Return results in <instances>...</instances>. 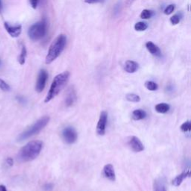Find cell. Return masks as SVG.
Instances as JSON below:
<instances>
[{"mask_svg":"<svg viewBox=\"0 0 191 191\" xmlns=\"http://www.w3.org/2000/svg\"><path fill=\"white\" fill-rule=\"evenodd\" d=\"M103 174L104 176L111 181H116V174H115V170L114 166L111 164H108L104 167L103 168Z\"/></svg>","mask_w":191,"mask_h":191,"instance_id":"11","label":"cell"},{"mask_svg":"<svg viewBox=\"0 0 191 191\" xmlns=\"http://www.w3.org/2000/svg\"><path fill=\"white\" fill-rule=\"evenodd\" d=\"M26 56H27V50L26 49V46L23 45L22 46V50L21 52H20V55L19 57H18V61H19L20 65H23L26 62Z\"/></svg>","mask_w":191,"mask_h":191,"instance_id":"19","label":"cell"},{"mask_svg":"<svg viewBox=\"0 0 191 191\" xmlns=\"http://www.w3.org/2000/svg\"><path fill=\"white\" fill-rule=\"evenodd\" d=\"M5 163H6V164H8V166L11 167V166H13V164H14V160L12 159L11 158H8L7 159H6Z\"/></svg>","mask_w":191,"mask_h":191,"instance_id":"30","label":"cell"},{"mask_svg":"<svg viewBox=\"0 0 191 191\" xmlns=\"http://www.w3.org/2000/svg\"><path fill=\"white\" fill-rule=\"evenodd\" d=\"M76 94L75 91H74L73 88H70L68 91L67 95L66 96V99H65V104L67 107H70L73 105L76 101Z\"/></svg>","mask_w":191,"mask_h":191,"instance_id":"14","label":"cell"},{"mask_svg":"<svg viewBox=\"0 0 191 191\" xmlns=\"http://www.w3.org/2000/svg\"><path fill=\"white\" fill-rule=\"evenodd\" d=\"M47 32V23L46 20H43L32 25L29 29L28 35L29 38L33 41H38L43 38Z\"/></svg>","mask_w":191,"mask_h":191,"instance_id":"5","label":"cell"},{"mask_svg":"<svg viewBox=\"0 0 191 191\" xmlns=\"http://www.w3.org/2000/svg\"><path fill=\"white\" fill-rule=\"evenodd\" d=\"M1 7H2V2H1V0H0V9H1Z\"/></svg>","mask_w":191,"mask_h":191,"instance_id":"34","label":"cell"},{"mask_svg":"<svg viewBox=\"0 0 191 191\" xmlns=\"http://www.w3.org/2000/svg\"><path fill=\"white\" fill-rule=\"evenodd\" d=\"M4 26L8 33L12 37V38H18L22 32V26L20 25L17 26H11L7 22L4 23Z\"/></svg>","mask_w":191,"mask_h":191,"instance_id":"10","label":"cell"},{"mask_svg":"<svg viewBox=\"0 0 191 191\" xmlns=\"http://www.w3.org/2000/svg\"><path fill=\"white\" fill-rule=\"evenodd\" d=\"M128 145L134 152H140L144 150V146L140 140L135 136L130 137L128 140Z\"/></svg>","mask_w":191,"mask_h":191,"instance_id":"9","label":"cell"},{"mask_svg":"<svg viewBox=\"0 0 191 191\" xmlns=\"http://www.w3.org/2000/svg\"><path fill=\"white\" fill-rule=\"evenodd\" d=\"M69 76H70V73L68 71H65V72L58 74L54 78L49 92L45 98V103L50 102L60 94V91L64 88V87L67 84Z\"/></svg>","mask_w":191,"mask_h":191,"instance_id":"2","label":"cell"},{"mask_svg":"<svg viewBox=\"0 0 191 191\" xmlns=\"http://www.w3.org/2000/svg\"><path fill=\"white\" fill-rule=\"evenodd\" d=\"M84 1L88 4H95V3L103 2L104 0H84Z\"/></svg>","mask_w":191,"mask_h":191,"instance_id":"28","label":"cell"},{"mask_svg":"<svg viewBox=\"0 0 191 191\" xmlns=\"http://www.w3.org/2000/svg\"><path fill=\"white\" fill-rule=\"evenodd\" d=\"M154 13L152 11L149 10V9H145L140 14V18L143 20H148L150 19L153 16Z\"/></svg>","mask_w":191,"mask_h":191,"instance_id":"22","label":"cell"},{"mask_svg":"<svg viewBox=\"0 0 191 191\" xmlns=\"http://www.w3.org/2000/svg\"><path fill=\"white\" fill-rule=\"evenodd\" d=\"M66 44V36L63 34H60L51 43L48 50V53L46 56V64H50L51 63L60 56V54L64 49Z\"/></svg>","mask_w":191,"mask_h":191,"instance_id":"3","label":"cell"},{"mask_svg":"<svg viewBox=\"0 0 191 191\" xmlns=\"http://www.w3.org/2000/svg\"><path fill=\"white\" fill-rule=\"evenodd\" d=\"M155 109L156 112L159 113V114H166L170 111V106L169 104L162 102V103H159L155 105Z\"/></svg>","mask_w":191,"mask_h":191,"instance_id":"18","label":"cell"},{"mask_svg":"<svg viewBox=\"0 0 191 191\" xmlns=\"http://www.w3.org/2000/svg\"><path fill=\"white\" fill-rule=\"evenodd\" d=\"M0 64H1V61H0Z\"/></svg>","mask_w":191,"mask_h":191,"instance_id":"35","label":"cell"},{"mask_svg":"<svg viewBox=\"0 0 191 191\" xmlns=\"http://www.w3.org/2000/svg\"><path fill=\"white\" fill-rule=\"evenodd\" d=\"M181 131L183 132H190L191 130V124H190V121L187 120L186 122H184L182 125L180 127Z\"/></svg>","mask_w":191,"mask_h":191,"instance_id":"24","label":"cell"},{"mask_svg":"<svg viewBox=\"0 0 191 191\" xmlns=\"http://www.w3.org/2000/svg\"><path fill=\"white\" fill-rule=\"evenodd\" d=\"M29 2H30V4L31 5H32V7L34 9H36L37 7H38L39 0H29Z\"/></svg>","mask_w":191,"mask_h":191,"instance_id":"29","label":"cell"},{"mask_svg":"<svg viewBox=\"0 0 191 191\" xmlns=\"http://www.w3.org/2000/svg\"><path fill=\"white\" fill-rule=\"evenodd\" d=\"M153 191H167L166 190L165 181L163 178H158L154 181Z\"/></svg>","mask_w":191,"mask_h":191,"instance_id":"16","label":"cell"},{"mask_svg":"<svg viewBox=\"0 0 191 191\" xmlns=\"http://www.w3.org/2000/svg\"><path fill=\"white\" fill-rule=\"evenodd\" d=\"M134 1V0H127V1H126V5H131V3H132Z\"/></svg>","mask_w":191,"mask_h":191,"instance_id":"33","label":"cell"},{"mask_svg":"<svg viewBox=\"0 0 191 191\" xmlns=\"http://www.w3.org/2000/svg\"><path fill=\"white\" fill-rule=\"evenodd\" d=\"M125 99L128 100V102H139L140 101V96L134 94H128L125 96Z\"/></svg>","mask_w":191,"mask_h":191,"instance_id":"23","label":"cell"},{"mask_svg":"<svg viewBox=\"0 0 191 191\" xmlns=\"http://www.w3.org/2000/svg\"><path fill=\"white\" fill-rule=\"evenodd\" d=\"M0 89H1L2 91H5V92H8V91H10L11 88L5 81H3L2 79H0Z\"/></svg>","mask_w":191,"mask_h":191,"instance_id":"25","label":"cell"},{"mask_svg":"<svg viewBox=\"0 0 191 191\" xmlns=\"http://www.w3.org/2000/svg\"><path fill=\"white\" fill-rule=\"evenodd\" d=\"M148 28V25L144 22H138L134 25V29L137 32H143L146 30Z\"/></svg>","mask_w":191,"mask_h":191,"instance_id":"21","label":"cell"},{"mask_svg":"<svg viewBox=\"0 0 191 191\" xmlns=\"http://www.w3.org/2000/svg\"><path fill=\"white\" fill-rule=\"evenodd\" d=\"M107 122H108V113L103 111L100 113L97 126H96V132L100 136H103L105 134Z\"/></svg>","mask_w":191,"mask_h":191,"instance_id":"7","label":"cell"},{"mask_svg":"<svg viewBox=\"0 0 191 191\" xmlns=\"http://www.w3.org/2000/svg\"><path fill=\"white\" fill-rule=\"evenodd\" d=\"M62 137L66 143L72 144L76 142L78 139L77 131L72 127H66L62 131Z\"/></svg>","mask_w":191,"mask_h":191,"instance_id":"6","label":"cell"},{"mask_svg":"<svg viewBox=\"0 0 191 191\" xmlns=\"http://www.w3.org/2000/svg\"><path fill=\"white\" fill-rule=\"evenodd\" d=\"M43 143L40 140H32L25 145L20 150L17 160L20 162H29L38 157L43 149Z\"/></svg>","mask_w":191,"mask_h":191,"instance_id":"1","label":"cell"},{"mask_svg":"<svg viewBox=\"0 0 191 191\" xmlns=\"http://www.w3.org/2000/svg\"><path fill=\"white\" fill-rule=\"evenodd\" d=\"M139 68V64L134 60H127L124 65V69L128 73H134Z\"/></svg>","mask_w":191,"mask_h":191,"instance_id":"13","label":"cell"},{"mask_svg":"<svg viewBox=\"0 0 191 191\" xmlns=\"http://www.w3.org/2000/svg\"><path fill=\"white\" fill-rule=\"evenodd\" d=\"M0 191H7V189H6L5 186L1 184V185H0Z\"/></svg>","mask_w":191,"mask_h":191,"instance_id":"32","label":"cell"},{"mask_svg":"<svg viewBox=\"0 0 191 191\" xmlns=\"http://www.w3.org/2000/svg\"><path fill=\"white\" fill-rule=\"evenodd\" d=\"M146 47L147 50L152 54V55H155V56H161V52L160 50L159 47H158L157 45H155V43H152L151 41H149L146 43Z\"/></svg>","mask_w":191,"mask_h":191,"instance_id":"15","label":"cell"},{"mask_svg":"<svg viewBox=\"0 0 191 191\" xmlns=\"http://www.w3.org/2000/svg\"><path fill=\"white\" fill-rule=\"evenodd\" d=\"M49 120H50V117L49 116H42L40 119L36 121L33 125L29 127L26 131L21 133L17 137V140L19 142H21V141H24L26 140L29 139V137L34 136V135L38 134L47 125Z\"/></svg>","mask_w":191,"mask_h":191,"instance_id":"4","label":"cell"},{"mask_svg":"<svg viewBox=\"0 0 191 191\" xmlns=\"http://www.w3.org/2000/svg\"><path fill=\"white\" fill-rule=\"evenodd\" d=\"M190 176V170H187V171H184L183 172H181L180 175H177L172 181V185L175 186V187H178L181 184L182 181L185 179L187 177Z\"/></svg>","mask_w":191,"mask_h":191,"instance_id":"12","label":"cell"},{"mask_svg":"<svg viewBox=\"0 0 191 191\" xmlns=\"http://www.w3.org/2000/svg\"><path fill=\"white\" fill-rule=\"evenodd\" d=\"M48 79V73L45 69H40L39 72L38 80H37L35 90L38 93H41L43 91L45 87H46V82Z\"/></svg>","mask_w":191,"mask_h":191,"instance_id":"8","label":"cell"},{"mask_svg":"<svg viewBox=\"0 0 191 191\" xmlns=\"http://www.w3.org/2000/svg\"><path fill=\"white\" fill-rule=\"evenodd\" d=\"M146 112L142 109L134 110L132 112V114H131V117H132V119L136 121L142 120V119H145V118L146 117Z\"/></svg>","mask_w":191,"mask_h":191,"instance_id":"17","label":"cell"},{"mask_svg":"<svg viewBox=\"0 0 191 191\" xmlns=\"http://www.w3.org/2000/svg\"><path fill=\"white\" fill-rule=\"evenodd\" d=\"M174 10H175V5L171 4L166 8L164 12L166 15H170V14H171L172 12H173Z\"/></svg>","mask_w":191,"mask_h":191,"instance_id":"26","label":"cell"},{"mask_svg":"<svg viewBox=\"0 0 191 191\" xmlns=\"http://www.w3.org/2000/svg\"><path fill=\"white\" fill-rule=\"evenodd\" d=\"M44 189H45V190H46V191H49V190H51L52 189V184H46V185H45V187H44Z\"/></svg>","mask_w":191,"mask_h":191,"instance_id":"31","label":"cell"},{"mask_svg":"<svg viewBox=\"0 0 191 191\" xmlns=\"http://www.w3.org/2000/svg\"><path fill=\"white\" fill-rule=\"evenodd\" d=\"M180 22V16L178 14H175L170 18V23L172 25H177Z\"/></svg>","mask_w":191,"mask_h":191,"instance_id":"27","label":"cell"},{"mask_svg":"<svg viewBox=\"0 0 191 191\" xmlns=\"http://www.w3.org/2000/svg\"><path fill=\"white\" fill-rule=\"evenodd\" d=\"M145 87L147 90L150 91H155L158 89V84L152 81H147L145 82Z\"/></svg>","mask_w":191,"mask_h":191,"instance_id":"20","label":"cell"}]
</instances>
